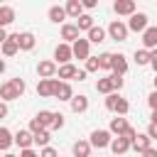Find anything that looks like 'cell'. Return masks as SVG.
Listing matches in <instances>:
<instances>
[{"label":"cell","instance_id":"obj_32","mask_svg":"<svg viewBox=\"0 0 157 157\" xmlns=\"http://www.w3.org/2000/svg\"><path fill=\"white\" fill-rule=\"evenodd\" d=\"M76 27H78V29H86V32H88V29L93 27V17H91L88 12H83V15H81V17L76 20Z\"/></svg>","mask_w":157,"mask_h":157},{"label":"cell","instance_id":"obj_44","mask_svg":"<svg viewBox=\"0 0 157 157\" xmlns=\"http://www.w3.org/2000/svg\"><path fill=\"white\" fill-rule=\"evenodd\" d=\"M81 5H83V10H93L98 5V0H81Z\"/></svg>","mask_w":157,"mask_h":157},{"label":"cell","instance_id":"obj_14","mask_svg":"<svg viewBox=\"0 0 157 157\" xmlns=\"http://www.w3.org/2000/svg\"><path fill=\"white\" fill-rule=\"evenodd\" d=\"M110 150H113V157H123L128 150H132V145H130V140H125V137H113Z\"/></svg>","mask_w":157,"mask_h":157},{"label":"cell","instance_id":"obj_10","mask_svg":"<svg viewBox=\"0 0 157 157\" xmlns=\"http://www.w3.org/2000/svg\"><path fill=\"white\" fill-rule=\"evenodd\" d=\"M113 10H115V15H128V17H132L137 12L135 0H115L113 2Z\"/></svg>","mask_w":157,"mask_h":157},{"label":"cell","instance_id":"obj_46","mask_svg":"<svg viewBox=\"0 0 157 157\" xmlns=\"http://www.w3.org/2000/svg\"><path fill=\"white\" fill-rule=\"evenodd\" d=\"M140 157H157V147H150V150H145Z\"/></svg>","mask_w":157,"mask_h":157},{"label":"cell","instance_id":"obj_6","mask_svg":"<svg viewBox=\"0 0 157 157\" xmlns=\"http://www.w3.org/2000/svg\"><path fill=\"white\" fill-rule=\"evenodd\" d=\"M147 27H150V25H147V15H145V12H135V15L128 20V29H130V32H140V34H142Z\"/></svg>","mask_w":157,"mask_h":157},{"label":"cell","instance_id":"obj_23","mask_svg":"<svg viewBox=\"0 0 157 157\" xmlns=\"http://www.w3.org/2000/svg\"><path fill=\"white\" fill-rule=\"evenodd\" d=\"M0 49H2V54H5V56H15V54L20 52V47H17V34H10Z\"/></svg>","mask_w":157,"mask_h":157},{"label":"cell","instance_id":"obj_50","mask_svg":"<svg viewBox=\"0 0 157 157\" xmlns=\"http://www.w3.org/2000/svg\"><path fill=\"white\" fill-rule=\"evenodd\" d=\"M2 71H5V61L0 59V74H2Z\"/></svg>","mask_w":157,"mask_h":157},{"label":"cell","instance_id":"obj_51","mask_svg":"<svg viewBox=\"0 0 157 157\" xmlns=\"http://www.w3.org/2000/svg\"><path fill=\"white\" fill-rule=\"evenodd\" d=\"M5 157H17V155H12V152H5Z\"/></svg>","mask_w":157,"mask_h":157},{"label":"cell","instance_id":"obj_27","mask_svg":"<svg viewBox=\"0 0 157 157\" xmlns=\"http://www.w3.org/2000/svg\"><path fill=\"white\" fill-rule=\"evenodd\" d=\"M12 145H15V135H12L7 128H0V150H2V152H7Z\"/></svg>","mask_w":157,"mask_h":157},{"label":"cell","instance_id":"obj_5","mask_svg":"<svg viewBox=\"0 0 157 157\" xmlns=\"http://www.w3.org/2000/svg\"><path fill=\"white\" fill-rule=\"evenodd\" d=\"M71 52H74V59H83V61H86V59L91 56V42L81 37V39H76V42L71 44Z\"/></svg>","mask_w":157,"mask_h":157},{"label":"cell","instance_id":"obj_1","mask_svg":"<svg viewBox=\"0 0 157 157\" xmlns=\"http://www.w3.org/2000/svg\"><path fill=\"white\" fill-rule=\"evenodd\" d=\"M108 37L110 39H115V42H125L128 39V34H130V29H128V25L123 22V20H113L110 25H108Z\"/></svg>","mask_w":157,"mask_h":157},{"label":"cell","instance_id":"obj_49","mask_svg":"<svg viewBox=\"0 0 157 157\" xmlns=\"http://www.w3.org/2000/svg\"><path fill=\"white\" fill-rule=\"evenodd\" d=\"M150 123H155V125H157V113H152V115H150Z\"/></svg>","mask_w":157,"mask_h":157},{"label":"cell","instance_id":"obj_11","mask_svg":"<svg viewBox=\"0 0 157 157\" xmlns=\"http://www.w3.org/2000/svg\"><path fill=\"white\" fill-rule=\"evenodd\" d=\"M34 44H37V37L32 32H17V47H20V52H32Z\"/></svg>","mask_w":157,"mask_h":157},{"label":"cell","instance_id":"obj_33","mask_svg":"<svg viewBox=\"0 0 157 157\" xmlns=\"http://www.w3.org/2000/svg\"><path fill=\"white\" fill-rule=\"evenodd\" d=\"M128 110H130V103H128V101H125V98L120 96V98H118V103H115V108H113V113H115V115H123V118H125V115H128Z\"/></svg>","mask_w":157,"mask_h":157},{"label":"cell","instance_id":"obj_19","mask_svg":"<svg viewBox=\"0 0 157 157\" xmlns=\"http://www.w3.org/2000/svg\"><path fill=\"white\" fill-rule=\"evenodd\" d=\"M54 98H59V101H69V103H71V98H74V88H71V83H66V81H59Z\"/></svg>","mask_w":157,"mask_h":157},{"label":"cell","instance_id":"obj_39","mask_svg":"<svg viewBox=\"0 0 157 157\" xmlns=\"http://www.w3.org/2000/svg\"><path fill=\"white\" fill-rule=\"evenodd\" d=\"M39 157H59V152L54 147H42L39 150Z\"/></svg>","mask_w":157,"mask_h":157},{"label":"cell","instance_id":"obj_8","mask_svg":"<svg viewBox=\"0 0 157 157\" xmlns=\"http://www.w3.org/2000/svg\"><path fill=\"white\" fill-rule=\"evenodd\" d=\"M128 128H130V123H128L123 115H115V118H110V125H108L110 135H115V137H123V135L128 132Z\"/></svg>","mask_w":157,"mask_h":157},{"label":"cell","instance_id":"obj_17","mask_svg":"<svg viewBox=\"0 0 157 157\" xmlns=\"http://www.w3.org/2000/svg\"><path fill=\"white\" fill-rule=\"evenodd\" d=\"M96 91H98V93H103V96L118 93V91H115V86H113V78H110V76H103V78H98V81H96Z\"/></svg>","mask_w":157,"mask_h":157},{"label":"cell","instance_id":"obj_18","mask_svg":"<svg viewBox=\"0 0 157 157\" xmlns=\"http://www.w3.org/2000/svg\"><path fill=\"white\" fill-rule=\"evenodd\" d=\"M15 98H20V93L15 91V86H12L10 81L0 83V101H2V103H7V101H15Z\"/></svg>","mask_w":157,"mask_h":157},{"label":"cell","instance_id":"obj_16","mask_svg":"<svg viewBox=\"0 0 157 157\" xmlns=\"http://www.w3.org/2000/svg\"><path fill=\"white\" fill-rule=\"evenodd\" d=\"M152 147V140L147 137V132H137V137L132 140V150L137 152V155H142L145 150H150Z\"/></svg>","mask_w":157,"mask_h":157},{"label":"cell","instance_id":"obj_37","mask_svg":"<svg viewBox=\"0 0 157 157\" xmlns=\"http://www.w3.org/2000/svg\"><path fill=\"white\" fill-rule=\"evenodd\" d=\"M64 128V115L61 113H54V123H52V130H61Z\"/></svg>","mask_w":157,"mask_h":157},{"label":"cell","instance_id":"obj_52","mask_svg":"<svg viewBox=\"0 0 157 157\" xmlns=\"http://www.w3.org/2000/svg\"><path fill=\"white\" fill-rule=\"evenodd\" d=\"M155 91H157V76H155Z\"/></svg>","mask_w":157,"mask_h":157},{"label":"cell","instance_id":"obj_34","mask_svg":"<svg viewBox=\"0 0 157 157\" xmlns=\"http://www.w3.org/2000/svg\"><path fill=\"white\" fill-rule=\"evenodd\" d=\"M135 64L137 66H147L150 64V52L147 49H137L135 52Z\"/></svg>","mask_w":157,"mask_h":157},{"label":"cell","instance_id":"obj_43","mask_svg":"<svg viewBox=\"0 0 157 157\" xmlns=\"http://www.w3.org/2000/svg\"><path fill=\"white\" fill-rule=\"evenodd\" d=\"M20 157H39V152L29 147V150H20Z\"/></svg>","mask_w":157,"mask_h":157},{"label":"cell","instance_id":"obj_41","mask_svg":"<svg viewBox=\"0 0 157 157\" xmlns=\"http://www.w3.org/2000/svg\"><path fill=\"white\" fill-rule=\"evenodd\" d=\"M147 137H150V140H157V125H155V123L147 125Z\"/></svg>","mask_w":157,"mask_h":157},{"label":"cell","instance_id":"obj_9","mask_svg":"<svg viewBox=\"0 0 157 157\" xmlns=\"http://www.w3.org/2000/svg\"><path fill=\"white\" fill-rule=\"evenodd\" d=\"M54 59L64 66V64H71V59H74V52H71V44H56V49H54Z\"/></svg>","mask_w":157,"mask_h":157},{"label":"cell","instance_id":"obj_22","mask_svg":"<svg viewBox=\"0 0 157 157\" xmlns=\"http://www.w3.org/2000/svg\"><path fill=\"white\" fill-rule=\"evenodd\" d=\"M105 34H108V32H105L103 27H98V25H93V27L88 29V37H86V39H88L91 44H101V42H105Z\"/></svg>","mask_w":157,"mask_h":157},{"label":"cell","instance_id":"obj_40","mask_svg":"<svg viewBox=\"0 0 157 157\" xmlns=\"http://www.w3.org/2000/svg\"><path fill=\"white\" fill-rule=\"evenodd\" d=\"M147 105L152 108V113H157V91H152V93L147 96Z\"/></svg>","mask_w":157,"mask_h":157},{"label":"cell","instance_id":"obj_2","mask_svg":"<svg viewBox=\"0 0 157 157\" xmlns=\"http://www.w3.org/2000/svg\"><path fill=\"white\" fill-rule=\"evenodd\" d=\"M88 142H91V147H96V150H103V147H110V142H113V135H110V130H93Z\"/></svg>","mask_w":157,"mask_h":157},{"label":"cell","instance_id":"obj_38","mask_svg":"<svg viewBox=\"0 0 157 157\" xmlns=\"http://www.w3.org/2000/svg\"><path fill=\"white\" fill-rule=\"evenodd\" d=\"M27 130H29L32 135H37V132H39V130H44V128H42V123H39L37 118H32V120H29V128H27Z\"/></svg>","mask_w":157,"mask_h":157},{"label":"cell","instance_id":"obj_26","mask_svg":"<svg viewBox=\"0 0 157 157\" xmlns=\"http://www.w3.org/2000/svg\"><path fill=\"white\" fill-rule=\"evenodd\" d=\"M15 22V10L10 7V5H0V27L5 29L7 25H12Z\"/></svg>","mask_w":157,"mask_h":157},{"label":"cell","instance_id":"obj_25","mask_svg":"<svg viewBox=\"0 0 157 157\" xmlns=\"http://www.w3.org/2000/svg\"><path fill=\"white\" fill-rule=\"evenodd\" d=\"M71 110H74V113H86V110H88V96H83V93L74 96V98H71Z\"/></svg>","mask_w":157,"mask_h":157},{"label":"cell","instance_id":"obj_30","mask_svg":"<svg viewBox=\"0 0 157 157\" xmlns=\"http://www.w3.org/2000/svg\"><path fill=\"white\" fill-rule=\"evenodd\" d=\"M98 64H101V69H105V71H113V54H110V52H103V54H98Z\"/></svg>","mask_w":157,"mask_h":157},{"label":"cell","instance_id":"obj_31","mask_svg":"<svg viewBox=\"0 0 157 157\" xmlns=\"http://www.w3.org/2000/svg\"><path fill=\"white\" fill-rule=\"evenodd\" d=\"M49 140H52V132L49 130H39L34 135V145H39V147H49Z\"/></svg>","mask_w":157,"mask_h":157},{"label":"cell","instance_id":"obj_48","mask_svg":"<svg viewBox=\"0 0 157 157\" xmlns=\"http://www.w3.org/2000/svg\"><path fill=\"white\" fill-rule=\"evenodd\" d=\"M7 37H10V34H7V32H5V29H2V27H0V47H2V44H5V39H7Z\"/></svg>","mask_w":157,"mask_h":157},{"label":"cell","instance_id":"obj_53","mask_svg":"<svg viewBox=\"0 0 157 157\" xmlns=\"http://www.w3.org/2000/svg\"><path fill=\"white\" fill-rule=\"evenodd\" d=\"M91 157H93V155H91Z\"/></svg>","mask_w":157,"mask_h":157},{"label":"cell","instance_id":"obj_4","mask_svg":"<svg viewBox=\"0 0 157 157\" xmlns=\"http://www.w3.org/2000/svg\"><path fill=\"white\" fill-rule=\"evenodd\" d=\"M61 39H64V44H74L76 39H81V29L76 27V22L71 25V22H64L61 25Z\"/></svg>","mask_w":157,"mask_h":157},{"label":"cell","instance_id":"obj_20","mask_svg":"<svg viewBox=\"0 0 157 157\" xmlns=\"http://www.w3.org/2000/svg\"><path fill=\"white\" fill-rule=\"evenodd\" d=\"M64 10H66V17H74V20H78V17L83 15V5H81V0H69V2L64 5Z\"/></svg>","mask_w":157,"mask_h":157},{"label":"cell","instance_id":"obj_24","mask_svg":"<svg viewBox=\"0 0 157 157\" xmlns=\"http://www.w3.org/2000/svg\"><path fill=\"white\" fill-rule=\"evenodd\" d=\"M76 74H78V69H76L74 64H64V66H59V71H56L59 81H66V83H69V78H76Z\"/></svg>","mask_w":157,"mask_h":157},{"label":"cell","instance_id":"obj_45","mask_svg":"<svg viewBox=\"0 0 157 157\" xmlns=\"http://www.w3.org/2000/svg\"><path fill=\"white\" fill-rule=\"evenodd\" d=\"M150 66L155 69V74H157V49L155 52H150Z\"/></svg>","mask_w":157,"mask_h":157},{"label":"cell","instance_id":"obj_21","mask_svg":"<svg viewBox=\"0 0 157 157\" xmlns=\"http://www.w3.org/2000/svg\"><path fill=\"white\" fill-rule=\"evenodd\" d=\"M125 71H128V59H125V54H113V71H110V74L123 76Z\"/></svg>","mask_w":157,"mask_h":157},{"label":"cell","instance_id":"obj_12","mask_svg":"<svg viewBox=\"0 0 157 157\" xmlns=\"http://www.w3.org/2000/svg\"><path fill=\"white\" fill-rule=\"evenodd\" d=\"M15 145H17L20 150H29V147L34 145V135H32L29 130H17V132H15Z\"/></svg>","mask_w":157,"mask_h":157},{"label":"cell","instance_id":"obj_7","mask_svg":"<svg viewBox=\"0 0 157 157\" xmlns=\"http://www.w3.org/2000/svg\"><path fill=\"white\" fill-rule=\"evenodd\" d=\"M56 71H59L56 61L44 59V61H39V64H37V76H39V78H54V76H56Z\"/></svg>","mask_w":157,"mask_h":157},{"label":"cell","instance_id":"obj_47","mask_svg":"<svg viewBox=\"0 0 157 157\" xmlns=\"http://www.w3.org/2000/svg\"><path fill=\"white\" fill-rule=\"evenodd\" d=\"M2 118H7V103L0 101V120H2Z\"/></svg>","mask_w":157,"mask_h":157},{"label":"cell","instance_id":"obj_28","mask_svg":"<svg viewBox=\"0 0 157 157\" xmlns=\"http://www.w3.org/2000/svg\"><path fill=\"white\" fill-rule=\"evenodd\" d=\"M47 15H49V20H52V22H56V25H59V22L64 25V20H66V10H64L61 5H52Z\"/></svg>","mask_w":157,"mask_h":157},{"label":"cell","instance_id":"obj_15","mask_svg":"<svg viewBox=\"0 0 157 157\" xmlns=\"http://www.w3.org/2000/svg\"><path fill=\"white\" fill-rule=\"evenodd\" d=\"M91 142L88 140H76L74 145H71V155L74 157H91Z\"/></svg>","mask_w":157,"mask_h":157},{"label":"cell","instance_id":"obj_13","mask_svg":"<svg viewBox=\"0 0 157 157\" xmlns=\"http://www.w3.org/2000/svg\"><path fill=\"white\" fill-rule=\"evenodd\" d=\"M142 49H147V52H155L157 49V25L155 27H147L145 32H142Z\"/></svg>","mask_w":157,"mask_h":157},{"label":"cell","instance_id":"obj_36","mask_svg":"<svg viewBox=\"0 0 157 157\" xmlns=\"http://www.w3.org/2000/svg\"><path fill=\"white\" fill-rule=\"evenodd\" d=\"M10 83L15 86V91H17L20 96H22V93L27 91V83H25V78H10Z\"/></svg>","mask_w":157,"mask_h":157},{"label":"cell","instance_id":"obj_42","mask_svg":"<svg viewBox=\"0 0 157 157\" xmlns=\"http://www.w3.org/2000/svg\"><path fill=\"white\" fill-rule=\"evenodd\" d=\"M110 78H113V86H115V91H120V88H123V76H115V74H110Z\"/></svg>","mask_w":157,"mask_h":157},{"label":"cell","instance_id":"obj_3","mask_svg":"<svg viewBox=\"0 0 157 157\" xmlns=\"http://www.w3.org/2000/svg\"><path fill=\"white\" fill-rule=\"evenodd\" d=\"M56 86H59V78H39L37 83V96L39 98H52L56 93Z\"/></svg>","mask_w":157,"mask_h":157},{"label":"cell","instance_id":"obj_29","mask_svg":"<svg viewBox=\"0 0 157 157\" xmlns=\"http://www.w3.org/2000/svg\"><path fill=\"white\" fill-rule=\"evenodd\" d=\"M39 123H42V128L44 130H49L52 132V123H54V110H39L37 115H34Z\"/></svg>","mask_w":157,"mask_h":157},{"label":"cell","instance_id":"obj_35","mask_svg":"<svg viewBox=\"0 0 157 157\" xmlns=\"http://www.w3.org/2000/svg\"><path fill=\"white\" fill-rule=\"evenodd\" d=\"M98 69H101L98 56H88V59H86V69H83V71H86V74H93V71H98Z\"/></svg>","mask_w":157,"mask_h":157}]
</instances>
